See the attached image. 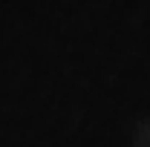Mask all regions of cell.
<instances>
[{
	"mask_svg": "<svg viewBox=\"0 0 150 147\" xmlns=\"http://www.w3.org/2000/svg\"><path fill=\"white\" fill-rule=\"evenodd\" d=\"M130 147H150V115H144V118L136 124Z\"/></svg>",
	"mask_w": 150,
	"mask_h": 147,
	"instance_id": "obj_1",
	"label": "cell"
}]
</instances>
